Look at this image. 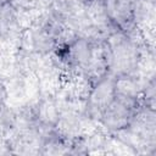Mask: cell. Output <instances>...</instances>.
Listing matches in <instances>:
<instances>
[{"mask_svg": "<svg viewBox=\"0 0 156 156\" xmlns=\"http://www.w3.org/2000/svg\"><path fill=\"white\" fill-rule=\"evenodd\" d=\"M2 100H4V87H2V84L0 82V105H1Z\"/></svg>", "mask_w": 156, "mask_h": 156, "instance_id": "cell-3", "label": "cell"}, {"mask_svg": "<svg viewBox=\"0 0 156 156\" xmlns=\"http://www.w3.org/2000/svg\"><path fill=\"white\" fill-rule=\"evenodd\" d=\"M136 9L138 0H105L106 15L121 32H127L133 26Z\"/></svg>", "mask_w": 156, "mask_h": 156, "instance_id": "cell-2", "label": "cell"}, {"mask_svg": "<svg viewBox=\"0 0 156 156\" xmlns=\"http://www.w3.org/2000/svg\"><path fill=\"white\" fill-rule=\"evenodd\" d=\"M108 74L122 78L129 77L138 65L136 46L126 37L118 35L111 43H106Z\"/></svg>", "mask_w": 156, "mask_h": 156, "instance_id": "cell-1", "label": "cell"}]
</instances>
